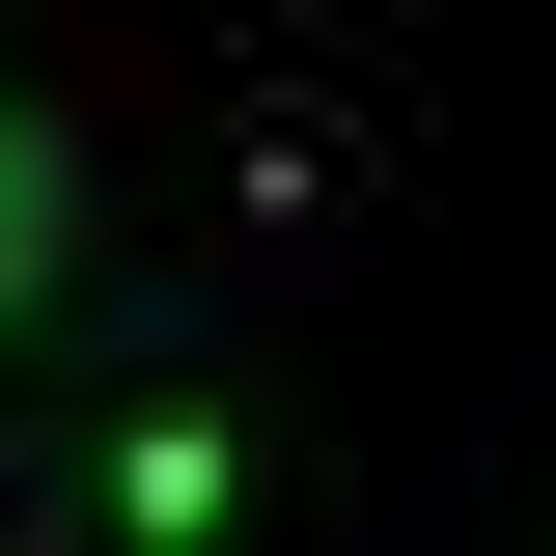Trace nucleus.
I'll return each instance as SVG.
<instances>
[{
    "mask_svg": "<svg viewBox=\"0 0 556 556\" xmlns=\"http://www.w3.org/2000/svg\"><path fill=\"white\" fill-rule=\"evenodd\" d=\"M28 278H56V139L0 112V306H28Z\"/></svg>",
    "mask_w": 556,
    "mask_h": 556,
    "instance_id": "nucleus-1",
    "label": "nucleus"
}]
</instances>
